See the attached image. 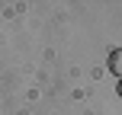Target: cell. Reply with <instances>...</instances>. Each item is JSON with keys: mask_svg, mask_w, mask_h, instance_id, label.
Listing matches in <instances>:
<instances>
[{"mask_svg": "<svg viewBox=\"0 0 122 115\" xmlns=\"http://www.w3.org/2000/svg\"><path fill=\"white\" fill-rule=\"evenodd\" d=\"M109 70L122 80V48H112V55H109Z\"/></svg>", "mask_w": 122, "mask_h": 115, "instance_id": "obj_1", "label": "cell"}, {"mask_svg": "<svg viewBox=\"0 0 122 115\" xmlns=\"http://www.w3.org/2000/svg\"><path fill=\"white\" fill-rule=\"evenodd\" d=\"M116 93H119V99H122V80H119V83H116Z\"/></svg>", "mask_w": 122, "mask_h": 115, "instance_id": "obj_2", "label": "cell"}]
</instances>
